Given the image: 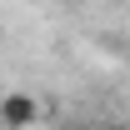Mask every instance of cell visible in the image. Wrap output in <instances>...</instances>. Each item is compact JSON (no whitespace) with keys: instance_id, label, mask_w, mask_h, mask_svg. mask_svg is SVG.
I'll use <instances>...</instances> for the list:
<instances>
[{"instance_id":"cell-1","label":"cell","mask_w":130,"mask_h":130,"mask_svg":"<svg viewBox=\"0 0 130 130\" xmlns=\"http://www.w3.org/2000/svg\"><path fill=\"white\" fill-rule=\"evenodd\" d=\"M0 115H5V125H10V130H25V125H35V120H40V100L25 95V90H10V95H5V105H0Z\"/></svg>"},{"instance_id":"cell-2","label":"cell","mask_w":130,"mask_h":130,"mask_svg":"<svg viewBox=\"0 0 130 130\" xmlns=\"http://www.w3.org/2000/svg\"><path fill=\"white\" fill-rule=\"evenodd\" d=\"M110 130H125V125H110Z\"/></svg>"}]
</instances>
